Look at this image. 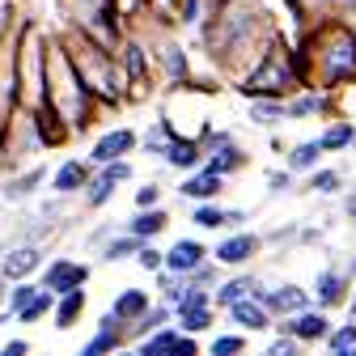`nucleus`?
I'll return each mask as SVG.
<instances>
[{
	"label": "nucleus",
	"instance_id": "nucleus-1",
	"mask_svg": "<svg viewBox=\"0 0 356 356\" xmlns=\"http://www.w3.org/2000/svg\"><path fill=\"white\" fill-rule=\"evenodd\" d=\"M276 30H280L276 17L259 0H220L208 13V22L195 30V42L212 60V72L234 81L259 60V51L272 42Z\"/></svg>",
	"mask_w": 356,
	"mask_h": 356
},
{
	"label": "nucleus",
	"instance_id": "nucleus-2",
	"mask_svg": "<svg viewBox=\"0 0 356 356\" xmlns=\"http://www.w3.org/2000/svg\"><path fill=\"white\" fill-rule=\"evenodd\" d=\"M293 51L301 85H318L331 94L356 85V30L348 17H314L293 34Z\"/></svg>",
	"mask_w": 356,
	"mask_h": 356
},
{
	"label": "nucleus",
	"instance_id": "nucleus-3",
	"mask_svg": "<svg viewBox=\"0 0 356 356\" xmlns=\"http://www.w3.org/2000/svg\"><path fill=\"white\" fill-rule=\"evenodd\" d=\"M56 38L64 42V51H68L81 85L94 94V102H102L106 111L127 106V76H123V64H119V56L111 47L85 38L81 30H56Z\"/></svg>",
	"mask_w": 356,
	"mask_h": 356
},
{
	"label": "nucleus",
	"instance_id": "nucleus-4",
	"mask_svg": "<svg viewBox=\"0 0 356 356\" xmlns=\"http://www.w3.org/2000/svg\"><path fill=\"white\" fill-rule=\"evenodd\" d=\"M47 106L64 127H68V136H76V131H89L94 127V115L106 111L102 102H94V94L81 85L68 51H64V42L51 38V51H47Z\"/></svg>",
	"mask_w": 356,
	"mask_h": 356
},
{
	"label": "nucleus",
	"instance_id": "nucleus-5",
	"mask_svg": "<svg viewBox=\"0 0 356 356\" xmlns=\"http://www.w3.org/2000/svg\"><path fill=\"white\" fill-rule=\"evenodd\" d=\"M293 89H301L297 51H293V38L284 30H276L272 42L259 51V60L242 76H234V94L254 102V98H289Z\"/></svg>",
	"mask_w": 356,
	"mask_h": 356
},
{
	"label": "nucleus",
	"instance_id": "nucleus-6",
	"mask_svg": "<svg viewBox=\"0 0 356 356\" xmlns=\"http://www.w3.org/2000/svg\"><path fill=\"white\" fill-rule=\"evenodd\" d=\"M123 76H127V102H145L157 94V81H153V56H149V38L140 26H127L119 47H115Z\"/></svg>",
	"mask_w": 356,
	"mask_h": 356
},
{
	"label": "nucleus",
	"instance_id": "nucleus-7",
	"mask_svg": "<svg viewBox=\"0 0 356 356\" xmlns=\"http://www.w3.org/2000/svg\"><path fill=\"white\" fill-rule=\"evenodd\" d=\"M136 178V165H131V157H115V161H102L94 165V174H89V183L81 187V208L85 212H98L115 200V191L123 183H131Z\"/></svg>",
	"mask_w": 356,
	"mask_h": 356
},
{
	"label": "nucleus",
	"instance_id": "nucleus-8",
	"mask_svg": "<svg viewBox=\"0 0 356 356\" xmlns=\"http://www.w3.org/2000/svg\"><path fill=\"white\" fill-rule=\"evenodd\" d=\"M263 254V238L254 229H220L216 246H208V259L220 263V272H234V267H250Z\"/></svg>",
	"mask_w": 356,
	"mask_h": 356
},
{
	"label": "nucleus",
	"instance_id": "nucleus-9",
	"mask_svg": "<svg viewBox=\"0 0 356 356\" xmlns=\"http://www.w3.org/2000/svg\"><path fill=\"white\" fill-rule=\"evenodd\" d=\"M335 323H331V309H323V305H301L297 314H284V318H276L272 323V331H284V335H293L297 343H323L327 339V331H331Z\"/></svg>",
	"mask_w": 356,
	"mask_h": 356
},
{
	"label": "nucleus",
	"instance_id": "nucleus-10",
	"mask_svg": "<svg viewBox=\"0 0 356 356\" xmlns=\"http://www.w3.org/2000/svg\"><path fill=\"white\" fill-rule=\"evenodd\" d=\"M89 276H94V267L85 259H68V254H56L38 267V284L51 289V293H68V289H85Z\"/></svg>",
	"mask_w": 356,
	"mask_h": 356
},
{
	"label": "nucleus",
	"instance_id": "nucleus-11",
	"mask_svg": "<svg viewBox=\"0 0 356 356\" xmlns=\"http://www.w3.org/2000/svg\"><path fill=\"white\" fill-rule=\"evenodd\" d=\"M131 348H136L140 356H195L200 352V335H187V331H178L174 323H165V327L140 335Z\"/></svg>",
	"mask_w": 356,
	"mask_h": 356
},
{
	"label": "nucleus",
	"instance_id": "nucleus-12",
	"mask_svg": "<svg viewBox=\"0 0 356 356\" xmlns=\"http://www.w3.org/2000/svg\"><path fill=\"white\" fill-rule=\"evenodd\" d=\"M335 98L339 94H331V89L301 85V89H293V94L284 98V115H289V123L293 119H331L335 115Z\"/></svg>",
	"mask_w": 356,
	"mask_h": 356
},
{
	"label": "nucleus",
	"instance_id": "nucleus-13",
	"mask_svg": "<svg viewBox=\"0 0 356 356\" xmlns=\"http://www.w3.org/2000/svg\"><path fill=\"white\" fill-rule=\"evenodd\" d=\"M250 220L246 208H225L220 200H200L191 204V225L204 229V234H220V229H242Z\"/></svg>",
	"mask_w": 356,
	"mask_h": 356
},
{
	"label": "nucleus",
	"instance_id": "nucleus-14",
	"mask_svg": "<svg viewBox=\"0 0 356 356\" xmlns=\"http://www.w3.org/2000/svg\"><path fill=\"white\" fill-rule=\"evenodd\" d=\"M250 297H254V301H263L272 318L297 314L301 305H309V289H301V284H293V280H284V284H259Z\"/></svg>",
	"mask_w": 356,
	"mask_h": 356
},
{
	"label": "nucleus",
	"instance_id": "nucleus-15",
	"mask_svg": "<svg viewBox=\"0 0 356 356\" xmlns=\"http://www.w3.org/2000/svg\"><path fill=\"white\" fill-rule=\"evenodd\" d=\"M348 289H352V280H348L343 267H318L314 284H309V301L323 305V309H343Z\"/></svg>",
	"mask_w": 356,
	"mask_h": 356
},
{
	"label": "nucleus",
	"instance_id": "nucleus-16",
	"mask_svg": "<svg viewBox=\"0 0 356 356\" xmlns=\"http://www.w3.org/2000/svg\"><path fill=\"white\" fill-rule=\"evenodd\" d=\"M225 183H229V178H220L216 170L195 165V170H187L183 178H178V195L191 200V204H200V200H220V195H225Z\"/></svg>",
	"mask_w": 356,
	"mask_h": 356
},
{
	"label": "nucleus",
	"instance_id": "nucleus-17",
	"mask_svg": "<svg viewBox=\"0 0 356 356\" xmlns=\"http://www.w3.org/2000/svg\"><path fill=\"white\" fill-rule=\"evenodd\" d=\"M225 318H229V327H238V331H246V335H263V331H272V314H267V305L263 301H254V297H238V301H229L225 305Z\"/></svg>",
	"mask_w": 356,
	"mask_h": 356
},
{
	"label": "nucleus",
	"instance_id": "nucleus-18",
	"mask_svg": "<svg viewBox=\"0 0 356 356\" xmlns=\"http://www.w3.org/2000/svg\"><path fill=\"white\" fill-rule=\"evenodd\" d=\"M89 174H94V161L89 157H64L51 174H47V183H51V195H81V187L89 183Z\"/></svg>",
	"mask_w": 356,
	"mask_h": 356
},
{
	"label": "nucleus",
	"instance_id": "nucleus-19",
	"mask_svg": "<svg viewBox=\"0 0 356 356\" xmlns=\"http://www.w3.org/2000/svg\"><path fill=\"white\" fill-rule=\"evenodd\" d=\"M136 136H140V131L127 127V123L102 131V136L94 140V149H89V161L102 165V161H115V157H131V153H136Z\"/></svg>",
	"mask_w": 356,
	"mask_h": 356
},
{
	"label": "nucleus",
	"instance_id": "nucleus-20",
	"mask_svg": "<svg viewBox=\"0 0 356 356\" xmlns=\"http://www.w3.org/2000/svg\"><path fill=\"white\" fill-rule=\"evenodd\" d=\"M204 259H208V246L200 238H178L170 250H161V267L174 272V276H191Z\"/></svg>",
	"mask_w": 356,
	"mask_h": 356
},
{
	"label": "nucleus",
	"instance_id": "nucleus-21",
	"mask_svg": "<svg viewBox=\"0 0 356 356\" xmlns=\"http://www.w3.org/2000/svg\"><path fill=\"white\" fill-rule=\"evenodd\" d=\"M119 348H127V327L106 309V314L98 318L94 339H85V343H81V356H106V352H119Z\"/></svg>",
	"mask_w": 356,
	"mask_h": 356
},
{
	"label": "nucleus",
	"instance_id": "nucleus-22",
	"mask_svg": "<svg viewBox=\"0 0 356 356\" xmlns=\"http://www.w3.org/2000/svg\"><path fill=\"white\" fill-rule=\"evenodd\" d=\"M47 263V254H42V246L38 242H22V246H13L5 259H0V276L5 280H22V276H38V267Z\"/></svg>",
	"mask_w": 356,
	"mask_h": 356
},
{
	"label": "nucleus",
	"instance_id": "nucleus-23",
	"mask_svg": "<svg viewBox=\"0 0 356 356\" xmlns=\"http://www.w3.org/2000/svg\"><path fill=\"white\" fill-rule=\"evenodd\" d=\"M123 229H127V234H136L140 242H153V238H161V234L170 229V208H165V204L136 208V212L123 220Z\"/></svg>",
	"mask_w": 356,
	"mask_h": 356
},
{
	"label": "nucleus",
	"instance_id": "nucleus-24",
	"mask_svg": "<svg viewBox=\"0 0 356 356\" xmlns=\"http://www.w3.org/2000/svg\"><path fill=\"white\" fill-rule=\"evenodd\" d=\"M259 284H263V280H259L254 272H246V267H234V276H220V280L212 284V305H216V309H225L229 301L250 297Z\"/></svg>",
	"mask_w": 356,
	"mask_h": 356
},
{
	"label": "nucleus",
	"instance_id": "nucleus-25",
	"mask_svg": "<svg viewBox=\"0 0 356 356\" xmlns=\"http://www.w3.org/2000/svg\"><path fill=\"white\" fill-rule=\"evenodd\" d=\"M85 305H89V297H85V289H68V293H56V301H51V327L56 331H72L76 323H81V314H85Z\"/></svg>",
	"mask_w": 356,
	"mask_h": 356
},
{
	"label": "nucleus",
	"instance_id": "nucleus-26",
	"mask_svg": "<svg viewBox=\"0 0 356 356\" xmlns=\"http://www.w3.org/2000/svg\"><path fill=\"white\" fill-rule=\"evenodd\" d=\"M42 183H47V165H26V170H13L9 178H5V187H0V195L5 200H13V204H22V200H30Z\"/></svg>",
	"mask_w": 356,
	"mask_h": 356
},
{
	"label": "nucleus",
	"instance_id": "nucleus-27",
	"mask_svg": "<svg viewBox=\"0 0 356 356\" xmlns=\"http://www.w3.org/2000/svg\"><path fill=\"white\" fill-rule=\"evenodd\" d=\"M161 165H165V170H178V174H187V170L204 165V145H200L195 136H174L170 149H165V157H161Z\"/></svg>",
	"mask_w": 356,
	"mask_h": 356
},
{
	"label": "nucleus",
	"instance_id": "nucleus-28",
	"mask_svg": "<svg viewBox=\"0 0 356 356\" xmlns=\"http://www.w3.org/2000/svg\"><path fill=\"white\" fill-rule=\"evenodd\" d=\"M149 301H153V293H149V289H119V293H115V301H111V314L127 327V323H136L145 309H149Z\"/></svg>",
	"mask_w": 356,
	"mask_h": 356
},
{
	"label": "nucleus",
	"instance_id": "nucleus-29",
	"mask_svg": "<svg viewBox=\"0 0 356 356\" xmlns=\"http://www.w3.org/2000/svg\"><path fill=\"white\" fill-rule=\"evenodd\" d=\"M246 119H250L254 127H263V131L284 127V123H289V115H284V98H254L250 111H246Z\"/></svg>",
	"mask_w": 356,
	"mask_h": 356
},
{
	"label": "nucleus",
	"instance_id": "nucleus-30",
	"mask_svg": "<svg viewBox=\"0 0 356 356\" xmlns=\"http://www.w3.org/2000/svg\"><path fill=\"white\" fill-rule=\"evenodd\" d=\"M174 327L187 331V335H204L216 327V305H187V309H174Z\"/></svg>",
	"mask_w": 356,
	"mask_h": 356
},
{
	"label": "nucleus",
	"instance_id": "nucleus-31",
	"mask_svg": "<svg viewBox=\"0 0 356 356\" xmlns=\"http://www.w3.org/2000/svg\"><path fill=\"white\" fill-rule=\"evenodd\" d=\"M352 131H356V123H352V119L331 115V119H327V127L318 131L314 140H318V149H323V153H343V149H348V140H352Z\"/></svg>",
	"mask_w": 356,
	"mask_h": 356
},
{
	"label": "nucleus",
	"instance_id": "nucleus-32",
	"mask_svg": "<svg viewBox=\"0 0 356 356\" xmlns=\"http://www.w3.org/2000/svg\"><path fill=\"white\" fill-rule=\"evenodd\" d=\"M323 157H327V153L318 149V140H297L293 149H284V170H293V174H309Z\"/></svg>",
	"mask_w": 356,
	"mask_h": 356
},
{
	"label": "nucleus",
	"instance_id": "nucleus-33",
	"mask_svg": "<svg viewBox=\"0 0 356 356\" xmlns=\"http://www.w3.org/2000/svg\"><path fill=\"white\" fill-rule=\"evenodd\" d=\"M136 250H140V238L127 234V229H119V234H111V238L98 246V259H102V263H127Z\"/></svg>",
	"mask_w": 356,
	"mask_h": 356
},
{
	"label": "nucleus",
	"instance_id": "nucleus-34",
	"mask_svg": "<svg viewBox=\"0 0 356 356\" xmlns=\"http://www.w3.org/2000/svg\"><path fill=\"white\" fill-rule=\"evenodd\" d=\"M301 191H309V195H339L343 191V174L339 170H331V165H314V170H309L305 174V187Z\"/></svg>",
	"mask_w": 356,
	"mask_h": 356
},
{
	"label": "nucleus",
	"instance_id": "nucleus-35",
	"mask_svg": "<svg viewBox=\"0 0 356 356\" xmlns=\"http://www.w3.org/2000/svg\"><path fill=\"white\" fill-rule=\"evenodd\" d=\"M170 140H174V131L165 127V119H157V123H149L140 136H136V149H145L153 161H161V157H165V149H170Z\"/></svg>",
	"mask_w": 356,
	"mask_h": 356
},
{
	"label": "nucleus",
	"instance_id": "nucleus-36",
	"mask_svg": "<svg viewBox=\"0 0 356 356\" xmlns=\"http://www.w3.org/2000/svg\"><path fill=\"white\" fill-rule=\"evenodd\" d=\"M51 301H56V293H51V289H38V293H34V297L17 309L13 318H17L22 327H34V323H42V318L51 314Z\"/></svg>",
	"mask_w": 356,
	"mask_h": 356
},
{
	"label": "nucleus",
	"instance_id": "nucleus-37",
	"mask_svg": "<svg viewBox=\"0 0 356 356\" xmlns=\"http://www.w3.org/2000/svg\"><path fill=\"white\" fill-rule=\"evenodd\" d=\"M323 348H327L331 356H352V348H356V318H348V323H335V327L327 331Z\"/></svg>",
	"mask_w": 356,
	"mask_h": 356
},
{
	"label": "nucleus",
	"instance_id": "nucleus-38",
	"mask_svg": "<svg viewBox=\"0 0 356 356\" xmlns=\"http://www.w3.org/2000/svg\"><path fill=\"white\" fill-rule=\"evenodd\" d=\"M38 289H42V284H38L34 276H22V280H9V284H5V301H0V305H5V309H9V314H17V309H22V305H26V301H30V297H34Z\"/></svg>",
	"mask_w": 356,
	"mask_h": 356
},
{
	"label": "nucleus",
	"instance_id": "nucleus-39",
	"mask_svg": "<svg viewBox=\"0 0 356 356\" xmlns=\"http://www.w3.org/2000/svg\"><path fill=\"white\" fill-rule=\"evenodd\" d=\"M250 348V335L246 331H220V335H212V343H208V352L212 356H238V352H246Z\"/></svg>",
	"mask_w": 356,
	"mask_h": 356
},
{
	"label": "nucleus",
	"instance_id": "nucleus-40",
	"mask_svg": "<svg viewBox=\"0 0 356 356\" xmlns=\"http://www.w3.org/2000/svg\"><path fill=\"white\" fill-rule=\"evenodd\" d=\"M314 17H356V0H305Z\"/></svg>",
	"mask_w": 356,
	"mask_h": 356
},
{
	"label": "nucleus",
	"instance_id": "nucleus-41",
	"mask_svg": "<svg viewBox=\"0 0 356 356\" xmlns=\"http://www.w3.org/2000/svg\"><path fill=\"white\" fill-rule=\"evenodd\" d=\"M153 284H157V301H174L178 297V289H183V276H174V272H165V267H157L153 272Z\"/></svg>",
	"mask_w": 356,
	"mask_h": 356
},
{
	"label": "nucleus",
	"instance_id": "nucleus-42",
	"mask_svg": "<svg viewBox=\"0 0 356 356\" xmlns=\"http://www.w3.org/2000/svg\"><path fill=\"white\" fill-rule=\"evenodd\" d=\"M111 9L119 13L123 26H136L145 17V9H149V0H111Z\"/></svg>",
	"mask_w": 356,
	"mask_h": 356
},
{
	"label": "nucleus",
	"instance_id": "nucleus-43",
	"mask_svg": "<svg viewBox=\"0 0 356 356\" xmlns=\"http://www.w3.org/2000/svg\"><path fill=\"white\" fill-rule=\"evenodd\" d=\"M131 259H136V267H140V272H157V267H161V246H157V238L153 242H140V250L136 254H131Z\"/></svg>",
	"mask_w": 356,
	"mask_h": 356
},
{
	"label": "nucleus",
	"instance_id": "nucleus-44",
	"mask_svg": "<svg viewBox=\"0 0 356 356\" xmlns=\"http://www.w3.org/2000/svg\"><path fill=\"white\" fill-rule=\"evenodd\" d=\"M161 200H165V187L157 183V178H149V183L136 187V195H131V204H136V208H153V204H161Z\"/></svg>",
	"mask_w": 356,
	"mask_h": 356
},
{
	"label": "nucleus",
	"instance_id": "nucleus-45",
	"mask_svg": "<svg viewBox=\"0 0 356 356\" xmlns=\"http://www.w3.org/2000/svg\"><path fill=\"white\" fill-rule=\"evenodd\" d=\"M293 191V170H272L267 174V195H284Z\"/></svg>",
	"mask_w": 356,
	"mask_h": 356
},
{
	"label": "nucleus",
	"instance_id": "nucleus-46",
	"mask_svg": "<svg viewBox=\"0 0 356 356\" xmlns=\"http://www.w3.org/2000/svg\"><path fill=\"white\" fill-rule=\"evenodd\" d=\"M297 348H301V343H297L293 335H284V331H276V339H272V343H267V356H293Z\"/></svg>",
	"mask_w": 356,
	"mask_h": 356
},
{
	"label": "nucleus",
	"instance_id": "nucleus-47",
	"mask_svg": "<svg viewBox=\"0 0 356 356\" xmlns=\"http://www.w3.org/2000/svg\"><path fill=\"white\" fill-rule=\"evenodd\" d=\"M119 229H123V220H106V225H98L94 234H89V238H85V242H89V246H94V250H98V246H102V242H106L111 234H119Z\"/></svg>",
	"mask_w": 356,
	"mask_h": 356
},
{
	"label": "nucleus",
	"instance_id": "nucleus-48",
	"mask_svg": "<svg viewBox=\"0 0 356 356\" xmlns=\"http://www.w3.org/2000/svg\"><path fill=\"white\" fill-rule=\"evenodd\" d=\"M0 352H5V356H26V352H30V339H9Z\"/></svg>",
	"mask_w": 356,
	"mask_h": 356
},
{
	"label": "nucleus",
	"instance_id": "nucleus-49",
	"mask_svg": "<svg viewBox=\"0 0 356 356\" xmlns=\"http://www.w3.org/2000/svg\"><path fill=\"white\" fill-rule=\"evenodd\" d=\"M343 216H348V225L356 229V191H348V195H343Z\"/></svg>",
	"mask_w": 356,
	"mask_h": 356
},
{
	"label": "nucleus",
	"instance_id": "nucleus-50",
	"mask_svg": "<svg viewBox=\"0 0 356 356\" xmlns=\"http://www.w3.org/2000/svg\"><path fill=\"white\" fill-rule=\"evenodd\" d=\"M343 309H348V318H356V284L348 289V301H343Z\"/></svg>",
	"mask_w": 356,
	"mask_h": 356
},
{
	"label": "nucleus",
	"instance_id": "nucleus-51",
	"mask_svg": "<svg viewBox=\"0 0 356 356\" xmlns=\"http://www.w3.org/2000/svg\"><path fill=\"white\" fill-rule=\"evenodd\" d=\"M343 272H348V280L356 284V254H348V263H343Z\"/></svg>",
	"mask_w": 356,
	"mask_h": 356
},
{
	"label": "nucleus",
	"instance_id": "nucleus-52",
	"mask_svg": "<svg viewBox=\"0 0 356 356\" xmlns=\"http://www.w3.org/2000/svg\"><path fill=\"white\" fill-rule=\"evenodd\" d=\"M9 323H13V314H9V309H5V305H0V331H5Z\"/></svg>",
	"mask_w": 356,
	"mask_h": 356
},
{
	"label": "nucleus",
	"instance_id": "nucleus-53",
	"mask_svg": "<svg viewBox=\"0 0 356 356\" xmlns=\"http://www.w3.org/2000/svg\"><path fill=\"white\" fill-rule=\"evenodd\" d=\"M343 153H352V157H356V131H352V140H348V149H343Z\"/></svg>",
	"mask_w": 356,
	"mask_h": 356
},
{
	"label": "nucleus",
	"instance_id": "nucleus-54",
	"mask_svg": "<svg viewBox=\"0 0 356 356\" xmlns=\"http://www.w3.org/2000/svg\"><path fill=\"white\" fill-rule=\"evenodd\" d=\"M5 284H9V280H5V276H0V301H5Z\"/></svg>",
	"mask_w": 356,
	"mask_h": 356
},
{
	"label": "nucleus",
	"instance_id": "nucleus-55",
	"mask_svg": "<svg viewBox=\"0 0 356 356\" xmlns=\"http://www.w3.org/2000/svg\"><path fill=\"white\" fill-rule=\"evenodd\" d=\"M352 30H356V17H352Z\"/></svg>",
	"mask_w": 356,
	"mask_h": 356
}]
</instances>
